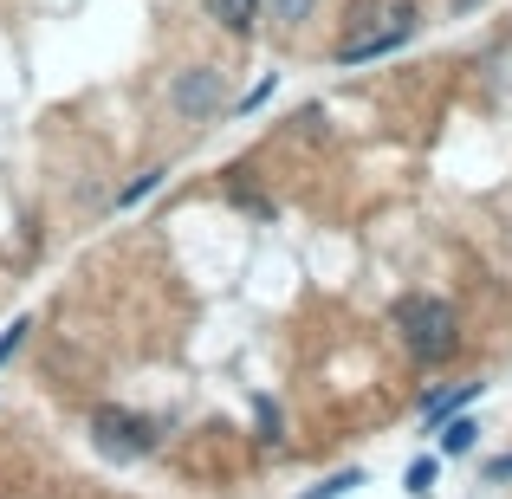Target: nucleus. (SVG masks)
<instances>
[{
    "label": "nucleus",
    "mask_w": 512,
    "mask_h": 499,
    "mask_svg": "<svg viewBox=\"0 0 512 499\" xmlns=\"http://www.w3.org/2000/svg\"><path fill=\"white\" fill-rule=\"evenodd\" d=\"M389 325H396L402 350H409L415 363H448L454 350H461V312H454L448 299H435V292H409V299H396Z\"/></svg>",
    "instance_id": "nucleus-1"
},
{
    "label": "nucleus",
    "mask_w": 512,
    "mask_h": 499,
    "mask_svg": "<svg viewBox=\"0 0 512 499\" xmlns=\"http://www.w3.org/2000/svg\"><path fill=\"white\" fill-rule=\"evenodd\" d=\"M227 72L221 65H182V72L169 78V117L175 124H214V117H227Z\"/></svg>",
    "instance_id": "nucleus-2"
},
{
    "label": "nucleus",
    "mask_w": 512,
    "mask_h": 499,
    "mask_svg": "<svg viewBox=\"0 0 512 499\" xmlns=\"http://www.w3.org/2000/svg\"><path fill=\"white\" fill-rule=\"evenodd\" d=\"M156 422L137 409H117V402H98L91 409V448L104 454V461H143V454H156Z\"/></svg>",
    "instance_id": "nucleus-3"
},
{
    "label": "nucleus",
    "mask_w": 512,
    "mask_h": 499,
    "mask_svg": "<svg viewBox=\"0 0 512 499\" xmlns=\"http://www.w3.org/2000/svg\"><path fill=\"white\" fill-rule=\"evenodd\" d=\"M363 20H370V26H363V33H350L344 46H338V65H370V59H389V52H396V46H409V39H415V26H422V20H415V0H389L383 13H363Z\"/></svg>",
    "instance_id": "nucleus-4"
},
{
    "label": "nucleus",
    "mask_w": 512,
    "mask_h": 499,
    "mask_svg": "<svg viewBox=\"0 0 512 499\" xmlns=\"http://www.w3.org/2000/svg\"><path fill=\"white\" fill-rule=\"evenodd\" d=\"M260 7L266 0H208V20L221 26L227 39H253L260 33Z\"/></svg>",
    "instance_id": "nucleus-5"
},
{
    "label": "nucleus",
    "mask_w": 512,
    "mask_h": 499,
    "mask_svg": "<svg viewBox=\"0 0 512 499\" xmlns=\"http://www.w3.org/2000/svg\"><path fill=\"white\" fill-rule=\"evenodd\" d=\"M435 448L448 454V461H461V454H474V448H480V422H474V415H448V422L435 428Z\"/></svg>",
    "instance_id": "nucleus-6"
},
{
    "label": "nucleus",
    "mask_w": 512,
    "mask_h": 499,
    "mask_svg": "<svg viewBox=\"0 0 512 499\" xmlns=\"http://www.w3.org/2000/svg\"><path fill=\"white\" fill-rule=\"evenodd\" d=\"M480 396H487V383H461V389H448V396H428L422 422H428V428H441V422H448V415H467V409H474Z\"/></svg>",
    "instance_id": "nucleus-7"
},
{
    "label": "nucleus",
    "mask_w": 512,
    "mask_h": 499,
    "mask_svg": "<svg viewBox=\"0 0 512 499\" xmlns=\"http://www.w3.org/2000/svg\"><path fill=\"white\" fill-rule=\"evenodd\" d=\"M363 487V467H344V474H331V480H318L305 499H344V493H357Z\"/></svg>",
    "instance_id": "nucleus-8"
},
{
    "label": "nucleus",
    "mask_w": 512,
    "mask_h": 499,
    "mask_svg": "<svg viewBox=\"0 0 512 499\" xmlns=\"http://www.w3.org/2000/svg\"><path fill=\"white\" fill-rule=\"evenodd\" d=\"M163 175H169V169H143V175H137V182H130V188H124V195H117V208H143V201H150V195H156V188H163Z\"/></svg>",
    "instance_id": "nucleus-9"
},
{
    "label": "nucleus",
    "mask_w": 512,
    "mask_h": 499,
    "mask_svg": "<svg viewBox=\"0 0 512 499\" xmlns=\"http://www.w3.org/2000/svg\"><path fill=\"white\" fill-rule=\"evenodd\" d=\"M266 13H273L279 26H305L318 13V0H266Z\"/></svg>",
    "instance_id": "nucleus-10"
},
{
    "label": "nucleus",
    "mask_w": 512,
    "mask_h": 499,
    "mask_svg": "<svg viewBox=\"0 0 512 499\" xmlns=\"http://www.w3.org/2000/svg\"><path fill=\"white\" fill-rule=\"evenodd\" d=\"M273 91H279V78H273V72H266V78H260V85H253V91H247V98H234V104H227V111H234V117H247V111H260V104H266V98H273Z\"/></svg>",
    "instance_id": "nucleus-11"
},
{
    "label": "nucleus",
    "mask_w": 512,
    "mask_h": 499,
    "mask_svg": "<svg viewBox=\"0 0 512 499\" xmlns=\"http://www.w3.org/2000/svg\"><path fill=\"white\" fill-rule=\"evenodd\" d=\"M253 415H260V441H266V448H279V409H273V402H253Z\"/></svg>",
    "instance_id": "nucleus-12"
},
{
    "label": "nucleus",
    "mask_w": 512,
    "mask_h": 499,
    "mask_svg": "<svg viewBox=\"0 0 512 499\" xmlns=\"http://www.w3.org/2000/svg\"><path fill=\"white\" fill-rule=\"evenodd\" d=\"M409 493H415V499H428V493H435V461H428V454L409 467Z\"/></svg>",
    "instance_id": "nucleus-13"
},
{
    "label": "nucleus",
    "mask_w": 512,
    "mask_h": 499,
    "mask_svg": "<svg viewBox=\"0 0 512 499\" xmlns=\"http://www.w3.org/2000/svg\"><path fill=\"white\" fill-rule=\"evenodd\" d=\"M227 195H234V208H253V214H273V201H266V195H253L247 182H234V188H227Z\"/></svg>",
    "instance_id": "nucleus-14"
},
{
    "label": "nucleus",
    "mask_w": 512,
    "mask_h": 499,
    "mask_svg": "<svg viewBox=\"0 0 512 499\" xmlns=\"http://www.w3.org/2000/svg\"><path fill=\"white\" fill-rule=\"evenodd\" d=\"M487 480H512V454H500V461H487Z\"/></svg>",
    "instance_id": "nucleus-15"
},
{
    "label": "nucleus",
    "mask_w": 512,
    "mask_h": 499,
    "mask_svg": "<svg viewBox=\"0 0 512 499\" xmlns=\"http://www.w3.org/2000/svg\"><path fill=\"white\" fill-rule=\"evenodd\" d=\"M474 7H480V0H448V13H454V20H467Z\"/></svg>",
    "instance_id": "nucleus-16"
}]
</instances>
